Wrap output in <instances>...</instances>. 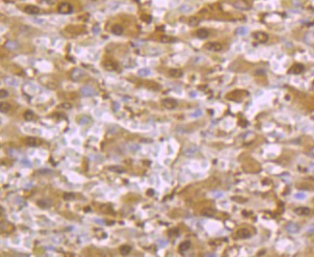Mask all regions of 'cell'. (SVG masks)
<instances>
[{
  "label": "cell",
  "instance_id": "6da1fadb",
  "mask_svg": "<svg viewBox=\"0 0 314 257\" xmlns=\"http://www.w3.org/2000/svg\"><path fill=\"white\" fill-rule=\"evenodd\" d=\"M72 10H73L72 6L69 4V3H68V2H63V3H61V4L59 5V7H58V11H59V13H60V14H62V15L71 14V13L72 12Z\"/></svg>",
  "mask_w": 314,
  "mask_h": 257
},
{
  "label": "cell",
  "instance_id": "7a4b0ae2",
  "mask_svg": "<svg viewBox=\"0 0 314 257\" xmlns=\"http://www.w3.org/2000/svg\"><path fill=\"white\" fill-rule=\"evenodd\" d=\"M253 38L255 41L259 42H266L269 39L268 35H267L265 32H260V31L253 33Z\"/></svg>",
  "mask_w": 314,
  "mask_h": 257
},
{
  "label": "cell",
  "instance_id": "3957f363",
  "mask_svg": "<svg viewBox=\"0 0 314 257\" xmlns=\"http://www.w3.org/2000/svg\"><path fill=\"white\" fill-rule=\"evenodd\" d=\"M205 47L207 49H209V50H211V51L218 52V51H221L223 49V45L221 44L220 42H208V44H205Z\"/></svg>",
  "mask_w": 314,
  "mask_h": 257
},
{
  "label": "cell",
  "instance_id": "277c9868",
  "mask_svg": "<svg viewBox=\"0 0 314 257\" xmlns=\"http://www.w3.org/2000/svg\"><path fill=\"white\" fill-rule=\"evenodd\" d=\"M162 105L167 109H174L177 105V102L173 98H166V99H163V101H162Z\"/></svg>",
  "mask_w": 314,
  "mask_h": 257
},
{
  "label": "cell",
  "instance_id": "5b68a950",
  "mask_svg": "<svg viewBox=\"0 0 314 257\" xmlns=\"http://www.w3.org/2000/svg\"><path fill=\"white\" fill-rule=\"evenodd\" d=\"M81 94L84 96H94V95L97 94V92H95V89H92V87H88V86H85V87L81 88Z\"/></svg>",
  "mask_w": 314,
  "mask_h": 257
},
{
  "label": "cell",
  "instance_id": "8992f818",
  "mask_svg": "<svg viewBox=\"0 0 314 257\" xmlns=\"http://www.w3.org/2000/svg\"><path fill=\"white\" fill-rule=\"evenodd\" d=\"M84 75V72L80 68H74L73 70L71 72V78L72 80L78 81L82 78V76Z\"/></svg>",
  "mask_w": 314,
  "mask_h": 257
},
{
  "label": "cell",
  "instance_id": "52a82bcc",
  "mask_svg": "<svg viewBox=\"0 0 314 257\" xmlns=\"http://www.w3.org/2000/svg\"><path fill=\"white\" fill-rule=\"evenodd\" d=\"M24 11L28 15H37L40 13V8L35 5H28L25 7Z\"/></svg>",
  "mask_w": 314,
  "mask_h": 257
},
{
  "label": "cell",
  "instance_id": "ba28073f",
  "mask_svg": "<svg viewBox=\"0 0 314 257\" xmlns=\"http://www.w3.org/2000/svg\"><path fill=\"white\" fill-rule=\"evenodd\" d=\"M237 236L239 237V238H241V239H247V238H250V237L252 236V233H250V231L249 229L242 228V229H239L237 231Z\"/></svg>",
  "mask_w": 314,
  "mask_h": 257
},
{
  "label": "cell",
  "instance_id": "9c48e42d",
  "mask_svg": "<svg viewBox=\"0 0 314 257\" xmlns=\"http://www.w3.org/2000/svg\"><path fill=\"white\" fill-rule=\"evenodd\" d=\"M25 143L30 146H37L39 144H42V142L40 141L37 138H33V137H28L25 139Z\"/></svg>",
  "mask_w": 314,
  "mask_h": 257
},
{
  "label": "cell",
  "instance_id": "30bf717a",
  "mask_svg": "<svg viewBox=\"0 0 314 257\" xmlns=\"http://www.w3.org/2000/svg\"><path fill=\"white\" fill-rule=\"evenodd\" d=\"M104 68H106L107 70H117L118 65H117V63H115L113 61H106L104 63Z\"/></svg>",
  "mask_w": 314,
  "mask_h": 257
},
{
  "label": "cell",
  "instance_id": "8fae6325",
  "mask_svg": "<svg viewBox=\"0 0 314 257\" xmlns=\"http://www.w3.org/2000/svg\"><path fill=\"white\" fill-rule=\"evenodd\" d=\"M295 213L299 216H306L310 213V210L307 207H299L295 210Z\"/></svg>",
  "mask_w": 314,
  "mask_h": 257
},
{
  "label": "cell",
  "instance_id": "7c38bea8",
  "mask_svg": "<svg viewBox=\"0 0 314 257\" xmlns=\"http://www.w3.org/2000/svg\"><path fill=\"white\" fill-rule=\"evenodd\" d=\"M193 10H194V8L189 4H183V5H181L179 8V11L181 13H183V14H189V13L193 12Z\"/></svg>",
  "mask_w": 314,
  "mask_h": 257
},
{
  "label": "cell",
  "instance_id": "4fadbf2b",
  "mask_svg": "<svg viewBox=\"0 0 314 257\" xmlns=\"http://www.w3.org/2000/svg\"><path fill=\"white\" fill-rule=\"evenodd\" d=\"M286 230L289 233H298L300 230V227L295 225V223H289L288 225L286 226Z\"/></svg>",
  "mask_w": 314,
  "mask_h": 257
},
{
  "label": "cell",
  "instance_id": "5bb4252c",
  "mask_svg": "<svg viewBox=\"0 0 314 257\" xmlns=\"http://www.w3.org/2000/svg\"><path fill=\"white\" fill-rule=\"evenodd\" d=\"M197 36L199 37L200 39H206L208 36H209V32H208V30H206V29H199V30L197 31Z\"/></svg>",
  "mask_w": 314,
  "mask_h": 257
},
{
  "label": "cell",
  "instance_id": "9a60e30c",
  "mask_svg": "<svg viewBox=\"0 0 314 257\" xmlns=\"http://www.w3.org/2000/svg\"><path fill=\"white\" fill-rule=\"evenodd\" d=\"M123 28L121 27V25L116 24V25L113 26V27H112V33H113V34H115V35L120 36V35L123 34Z\"/></svg>",
  "mask_w": 314,
  "mask_h": 257
},
{
  "label": "cell",
  "instance_id": "2e32d148",
  "mask_svg": "<svg viewBox=\"0 0 314 257\" xmlns=\"http://www.w3.org/2000/svg\"><path fill=\"white\" fill-rule=\"evenodd\" d=\"M303 71V65L301 64H296L294 67L291 68V72L295 74H299Z\"/></svg>",
  "mask_w": 314,
  "mask_h": 257
},
{
  "label": "cell",
  "instance_id": "e0dca14e",
  "mask_svg": "<svg viewBox=\"0 0 314 257\" xmlns=\"http://www.w3.org/2000/svg\"><path fill=\"white\" fill-rule=\"evenodd\" d=\"M191 246V242L190 241H184L183 243L180 244L179 246V251L180 252H183V251H186L187 249H189Z\"/></svg>",
  "mask_w": 314,
  "mask_h": 257
},
{
  "label": "cell",
  "instance_id": "ac0fdd59",
  "mask_svg": "<svg viewBox=\"0 0 314 257\" xmlns=\"http://www.w3.org/2000/svg\"><path fill=\"white\" fill-rule=\"evenodd\" d=\"M169 75L171 77H180L182 75V71L180 70H177V68H174V70H171L169 71Z\"/></svg>",
  "mask_w": 314,
  "mask_h": 257
},
{
  "label": "cell",
  "instance_id": "d6986e66",
  "mask_svg": "<svg viewBox=\"0 0 314 257\" xmlns=\"http://www.w3.org/2000/svg\"><path fill=\"white\" fill-rule=\"evenodd\" d=\"M248 33H249V30H248V28L244 27V26H240V27H238L236 29V34L239 36H245Z\"/></svg>",
  "mask_w": 314,
  "mask_h": 257
},
{
  "label": "cell",
  "instance_id": "ffe728a7",
  "mask_svg": "<svg viewBox=\"0 0 314 257\" xmlns=\"http://www.w3.org/2000/svg\"><path fill=\"white\" fill-rule=\"evenodd\" d=\"M5 46L9 48V49H12V50H15V49H16L18 47V44H16V42H13V41H9L5 44Z\"/></svg>",
  "mask_w": 314,
  "mask_h": 257
},
{
  "label": "cell",
  "instance_id": "44dd1931",
  "mask_svg": "<svg viewBox=\"0 0 314 257\" xmlns=\"http://www.w3.org/2000/svg\"><path fill=\"white\" fill-rule=\"evenodd\" d=\"M11 109V105L9 103H6V102H1V105H0V111L2 113H7V112Z\"/></svg>",
  "mask_w": 314,
  "mask_h": 257
},
{
  "label": "cell",
  "instance_id": "7402d4cb",
  "mask_svg": "<svg viewBox=\"0 0 314 257\" xmlns=\"http://www.w3.org/2000/svg\"><path fill=\"white\" fill-rule=\"evenodd\" d=\"M120 251H121V253L123 255H127L128 253L131 251V246H123L121 248Z\"/></svg>",
  "mask_w": 314,
  "mask_h": 257
},
{
  "label": "cell",
  "instance_id": "603a6c76",
  "mask_svg": "<svg viewBox=\"0 0 314 257\" xmlns=\"http://www.w3.org/2000/svg\"><path fill=\"white\" fill-rule=\"evenodd\" d=\"M200 19L199 18H197V16H192V18H190L189 19V24L191 26H196L200 23Z\"/></svg>",
  "mask_w": 314,
  "mask_h": 257
},
{
  "label": "cell",
  "instance_id": "cb8c5ba5",
  "mask_svg": "<svg viewBox=\"0 0 314 257\" xmlns=\"http://www.w3.org/2000/svg\"><path fill=\"white\" fill-rule=\"evenodd\" d=\"M33 118H34V114H33L31 111H27V112H25V113H24V118L26 120H28V121L32 120Z\"/></svg>",
  "mask_w": 314,
  "mask_h": 257
},
{
  "label": "cell",
  "instance_id": "d4e9b609",
  "mask_svg": "<svg viewBox=\"0 0 314 257\" xmlns=\"http://www.w3.org/2000/svg\"><path fill=\"white\" fill-rule=\"evenodd\" d=\"M150 73V70H147V68H142V70L138 71V74L142 75V76H147V75H148Z\"/></svg>",
  "mask_w": 314,
  "mask_h": 257
},
{
  "label": "cell",
  "instance_id": "484cf974",
  "mask_svg": "<svg viewBox=\"0 0 314 257\" xmlns=\"http://www.w3.org/2000/svg\"><path fill=\"white\" fill-rule=\"evenodd\" d=\"M161 42H165V44H167V42H174V38H171V37H167V36H164V37L161 38Z\"/></svg>",
  "mask_w": 314,
  "mask_h": 257
},
{
  "label": "cell",
  "instance_id": "4316f807",
  "mask_svg": "<svg viewBox=\"0 0 314 257\" xmlns=\"http://www.w3.org/2000/svg\"><path fill=\"white\" fill-rule=\"evenodd\" d=\"M74 197H75V196L73 195V194H71V193H67V194H65V195H64V199L65 200H71V199H73Z\"/></svg>",
  "mask_w": 314,
  "mask_h": 257
},
{
  "label": "cell",
  "instance_id": "83f0119b",
  "mask_svg": "<svg viewBox=\"0 0 314 257\" xmlns=\"http://www.w3.org/2000/svg\"><path fill=\"white\" fill-rule=\"evenodd\" d=\"M8 95H9L8 91H6V90H1V92H0V97H1V98H5V97H7Z\"/></svg>",
  "mask_w": 314,
  "mask_h": 257
},
{
  "label": "cell",
  "instance_id": "f1b7e54d",
  "mask_svg": "<svg viewBox=\"0 0 314 257\" xmlns=\"http://www.w3.org/2000/svg\"><path fill=\"white\" fill-rule=\"evenodd\" d=\"M295 199H306V195L303 193H298L295 195Z\"/></svg>",
  "mask_w": 314,
  "mask_h": 257
},
{
  "label": "cell",
  "instance_id": "f546056e",
  "mask_svg": "<svg viewBox=\"0 0 314 257\" xmlns=\"http://www.w3.org/2000/svg\"><path fill=\"white\" fill-rule=\"evenodd\" d=\"M142 19H143L144 21L150 22L151 20V18H150V15H144L143 16H142Z\"/></svg>",
  "mask_w": 314,
  "mask_h": 257
},
{
  "label": "cell",
  "instance_id": "4dcf8cb0",
  "mask_svg": "<svg viewBox=\"0 0 314 257\" xmlns=\"http://www.w3.org/2000/svg\"><path fill=\"white\" fill-rule=\"evenodd\" d=\"M62 107L65 108V109H71V104H69V103H63V104H62Z\"/></svg>",
  "mask_w": 314,
  "mask_h": 257
},
{
  "label": "cell",
  "instance_id": "1f68e13d",
  "mask_svg": "<svg viewBox=\"0 0 314 257\" xmlns=\"http://www.w3.org/2000/svg\"><path fill=\"white\" fill-rule=\"evenodd\" d=\"M44 1L46 3H48V4H52V3H54V0H44Z\"/></svg>",
  "mask_w": 314,
  "mask_h": 257
},
{
  "label": "cell",
  "instance_id": "d6a6232c",
  "mask_svg": "<svg viewBox=\"0 0 314 257\" xmlns=\"http://www.w3.org/2000/svg\"><path fill=\"white\" fill-rule=\"evenodd\" d=\"M307 232H308V233H314V228H312V229H309Z\"/></svg>",
  "mask_w": 314,
  "mask_h": 257
}]
</instances>
